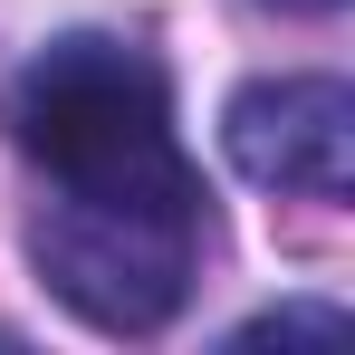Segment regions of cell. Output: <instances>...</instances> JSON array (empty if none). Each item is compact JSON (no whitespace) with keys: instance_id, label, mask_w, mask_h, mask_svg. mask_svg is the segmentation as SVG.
Here are the masks:
<instances>
[{"instance_id":"6da1fadb","label":"cell","mask_w":355,"mask_h":355,"mask_svg":"<svg viewBox=\"0 0 355 355\" xmlns=\"http://www.w3.org/2000/svg\"><path fill=\"white\" fill-rule=\"evenodd\" d=\"M10 144L39 173L29 259L67 317L96 336H154L173 327L202 240L211 192L173 135V77L154 49L67 29L10 77Z\"/></svg>"},{"instance_id":"7a4b0ae2","label":"cell","mask_w":355,"mask_h":355,"mask_svg":"<svg viewBox=\"0 0 355 355\" xmlns=\"http://www.w3.org/2000/svg\"><path fill=\"white\" fill-rule=\"evenodd\" d=\"M221 154L259 192L346 202L355 192V87L346 77H250L221 106Z\"/></svg>"},{"instance_id":"3957f363","label":"cell","mask_w":355,"mask_h":355,"mask_svg":"<svg viewBox=\"0 0 355 355\" xmlns=\"http://www.w3.org/2000/svg\"><path fill=\"white\" fill-rule=\"evenodd\" d=\"M297 327H317V336H336L346 317H336V307H269V317H250L240 336H297Z\"/></svg>"},{"instance_id":"277c9868","label":"cell","mask_w":355,"mask_h":355,"mask_svg":"<svg viewBox=\"0 0 355 355\" xmlns=\"http://www.w3.org/2000/svg\"><path fill=\"white\" fill-rule=\"evenodd\" d=\"M279 10H307V19H327V10H346V0H279Z\"/></svg>"}]
</instances>
